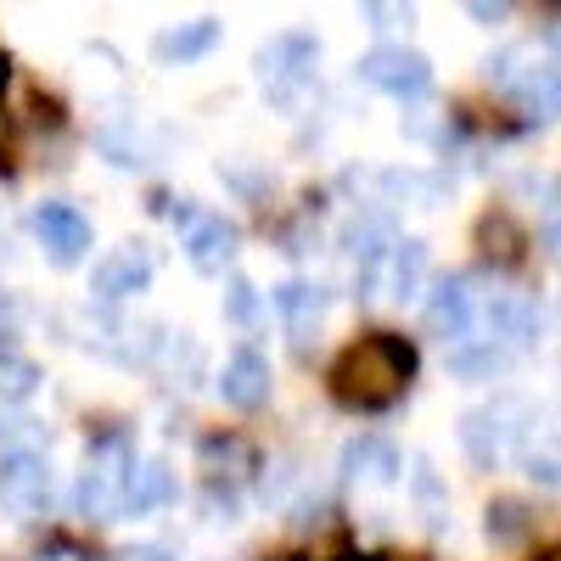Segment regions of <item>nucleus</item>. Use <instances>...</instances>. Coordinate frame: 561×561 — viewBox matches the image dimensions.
<instances>
[{
    "mask_svg": "<svg viewBox=\"0 0 561 561\" xmlns=\"http://www.w3.org/2000/svg\"><path fill=\"white\" fill-rule=\"evenodd\" d=\"M472 18H478V23H500V18H505V7H489V0H472Z\"/></svg>",
    "mask_w": 561,
    "mask_h": 561,
    "instance_id": "obj_33",
    "label": "nucleus"
},
{
    "mask_svg": "<svg viewBox=\"0 0 561 561\" xmlns=\"http://www.w3.org/2000/svg\"><path fill=\"white\" fill-rule=\"evenodd\" d=\"M203 505H208V523H237V511H242V505H237V494H230V489L219 494V483L208 489V500H203Z\"/></svg>",
    "mask_w": 561,
    "mask_h": 561,
    "instance_id": "obj_29",
    "label": "nucleus"
},
{
    "mask_svg": "<svg viewBox=\"0 0 561 561\" xmlns=\"http://www.w3.org/2000/svg\"><path fill=\"white\" fill-rule=\"evenodd\" d=\"M203 472H214V483L219 478H242V472H259V455L242 438H208L203 444Z\"/></svg>",
    "mask_w": 561,
    "mask_h": 561,
    "instance_id": "obj_20",
    "label": "nucleus"
},
{
    "mask_svg": "<svg viewBox=\"0 0 561 561\" xmlns=\"http://www.w3.org/2000/svg\"><path fill=\"white\" fill-rule=\"evenodd\" d=\"M113 561H180L169 545H135V550H118Z\"/></svg>",
    "mask_w": 561,
    "mask_h": 561,
    "instance_id": "obj_31",
    "label": "nucleus"
},
{
    "mask_svg": "<svg viewBox=\"0 0 561 561\" xmlns=\"http://www.w3.org/2000/svg\"><path fill=\"white\" fill-rule=\"evenodd\" d=\"M359 18H365L370 28H399V23H410V7H377V0H365Z\"/></svg>",
    "mask_w": 561,
    "mask_h": 561,
    "instance_id": "obj_28",
    "label": "nucleus"
},
{
    "mask_svg": "<svg viewBox=\"0 0 561 561\" xmlns=\"http://www.w3.org/2000/svg\"><path fill=\"white\" fill-rule=\"evenodd\" d=\"M483 528H489V539H494V545H523L534 523H528V505H523V500H494Z\"/></svg>",
    "mask_w": 561,
    "mask_h": 561,
    "instance_id": "obj_24",
    "label": "nucleus"
},
{
    "mask_svg": "<svg viewBox=\"0 0 561 561\" xmlns=\"http://www.w3.org/2000/svg\"><path fill=\"white\" fill-rule=\"evenodd\" d=\"M534 62H539V51H534V45H511V51L489 57V79L511 90V84H517V79H523V73L534 68Z\"/></svg>",
    "mask_w": 561,
    "mask_h": 561,
    "instance_id": "obj_26",
    "label": "nucleus"
},
{
    "mask_svg": "<svg viewBox=\"0 0 561 561\" xmlns=\"http://www.w3.org/2000/svg\"><path fill=\"white\" fill-rule=\"evenodd\" d=\"M415 377V348L404 337H359L337 354L332 365V393L348 410H388Z\"/></svg>",
    "mask_w": 561,
    "mask_h": 561,
    "instance_id": "obj_1",
    "label": "nucleus"
},
{
    "mask_svg": "<svg viewBox=\"0 0 561 561\" xmlns=\"http://www.w3.org/2000/svg\"><path fill=\"white\" fill-rule=\"evenodd\" d=\"M478 325V280L472 275H444L427 298V332L444 343H466V332Z\"/></svg>",
    "mask_w": 561,
    "mask_h": 561,
    "instance_id": "obj_8",
    "label": "nucleus"
},
{
    "mask_svg": "<svg viewBox=\"0 0 561 561\" xmlns=\"http://www.w3.org/2000/svg\"><path fill=\"white\" fill-rule=\"evenodd\" d=\"M539 230H545V242L561 253V185L550 192V203H545V219H539Z\"/></svg>",
    "mask_w": 561,
    "mask_h": 561,
    "instance_id": "obj_30",
    "label": "nucleus"
},
{
    "mask_svg": "<svg viewBox=\"0 0 561 561\" xmlns=\"http://www.w3.org/2000/svg\"><path fill=\"white\" fill-rule=\"evenodd\" d=\"M185 219V259H192V270L203 275H219L230 259H237V225H230L225 214H192V208H180Z\"/></svg>",
    "mask_w": 561,
    "mask_h": 561,
    "instance_id": "obj_11",
    "label": "nucleus"
},
{
    "mask_svg": "<svg viewBox=\"0 0 561 561\" xmlns=\"http://www.w3.org/2000/svg\"><path fill=\"white\" fill-rule=\"evenodd\" d=\"M219 399L230 410H259L270 399V359L259 348H237L219 370Z\"/></svg>",
    "mask_w": 561,
    "mask_h": 561,
    "instance_id": "obj_12",
    "label": "nucleus"
},
{
    "mask_svg": "<svg viewBox=\"0 0 561 561\" xmlns=\"http://www.w3.org/2000/svg\"><path fill=\"white\" fill-rule=\"evenodd\" d=\"M545 45H550V51L561 57V23H550V28H545Z\"/></svg>",
    "mask_w": 561,
    "mask_h": 561,
    "instance_id": "obj_35",
    "label": "nucleus"
},
{
    "mask_svg": "<svg viewBox=\"0 0 561 561\" xmlns=\"http://www.w3.org/2000/svg\"><path fill=\"white\" fill-rule=\"evenodd\" d=\"M388 293L404 304V298H415L421 293V275H427V242H415V237H404L393 253H388Z\"/></svg>",
    "mask_w": 561,
    "mask_h": 561,
    "instance_id": "obj_19",
    "label": "nucleus"
},
{
    "mask_svg": "<svg viewBox=\"0 0 561 561\" xmlns=\"http://www.w3.org/2000/svg\"><path fill=\"white\" fill-rule=\"evenodd\" d=\"M0 332L18 337V309H12V298H0Z\"/></svg>",
    "mask_w": 561,
    "mask_h": 561,
    "instance_id": "obj_32",
    "label": "nucleus"
},
{
    "mask_svg": "<svg viewBox=\"0 0 561 561\" xmlns=\"http://www.w3.org/2000/svg\"><path fill=\"white\" fill-rule=\"evenodd\" d=\"M478 242H483L489 259H505V264L523 259V230H517V219H511V214H483Z\"/></svg>",
    "mask_w": 561,
    "mask_h": 561,
    "instance_id": "obj_23",
    "label": "nucleus"
},
{
    "mask_svg": "<svg viewBox=\"0 0 561 561\" xmlns=\"http://www.w3.org/2000/svg\"><path fill=\"white\" fill-rule=\"evenodd\" d=\"M39 365L34 359H23V354H0V410L7 404H28L34 393H39Z\"/></svg>",
    "mask_w": 561,
    "mask_h": 561,
    "instance_id": "obj_21",
    "label": "nucleus"
},
{
    "mask_svg": "<svg viewBox=\"0 0 561 561\" xmlns=\"http://www.w3.org/2000/svg\"><path fill=\"white\" fill-rule=\"evenodd\" d=\"M225 320H237V325H253L259 320V293H253V280H230L225 287Z\"/></svg>",
    "mask_w": 561,
    "mask_h": 561,
    "instance_id": "obj_27",
    "label": "nucleus"
},
{
    "mask_svg": "<svg viewBox=\"0 0 561 561\" xmlns=\"http://www.w3.org/2000/svg\"><path fill=\"white\" fill-rule=\"evenodd\" d=\"M169 500H174V472L163 460H140L124 489V517H147V511H158Z\"/></svg>",
    "mask_w": 561,
    "mask_h": 561,
    "instance_id": "obj_17",
    "label": "nucleus"
},
{
    "mask_svg": "<svg viewBox=\"0 0 561 561\" xmlns=\"http://www.w3.org/2000/svg\"><path fill=\"white\" fill-rule=\"evenodd\" d=\"M359 79L388 90L399 102H421L433 90V62L421 51H404V45H377V51L359 57Z\"/></svg>",
    "mask_w": 561,
    "mask_h": 561,
    "instance_id": "obj_5",
    "label": "nucleus"
},
{
    "mask_svg": "<svg viewBox=\"0 0 561 561\" xmlns=\"http://www.w3.org/2000/svg\"><path fill=\"white\" fill-rule=\"evenodd\" d=\"M505 365H511V354H505L500 343H489V337H483V343H455V348H449V370H455L460 382H494Z\"/></svg>",
    "mask_w": 561,
    "mask_h": 561,
    "instance_id": "obj_18",
    "label": "nucleus"
},
{
    "mask_svg": "<svg viewBox=\"0 0 561 561\" xmlns=\"http://www.w3.org/2000/svg\"><path fill=\"white\" fill-rule=\"evenodd\" d=\"M0 505L12 517H45V505H51V466L34 449H18L0 460Z\"/></svg>",
    "mask_w": 561,
    "mask_h": 561,
    "instance_id": "obj_7",
    "label": "nucleus"
},
{
    "mask_svg": "<svg viewBox=\"0 0 561 561\" xmlns=\"http://www.w3.org/2000/svg\"><path fill=\"white\" fill-rule=\"evenodd\" d=\"M314 62H320V45L309 34H275L270 45H259L253 73L264 84V102L275 113H298V102L314 84Z\"/></svg>",
    "mask_w": 561,
    "mask_h": 561,
    "instance_id": "obj_2",
    "label": "nucleus"
},
{
    "mask_svg": "<svg viewBox=\"0 0 561 561\" xmlns=\"http://www.w3.org/2000/svg\"><path fill=\"white\" fill-rule=\"evenodd\" d=\"M337 561H382V556H370V550H343Z\"/></svg>",
    "mask_w": 561,
    "mask_h": 561,
    "instance_id": "obj_36",
    "label": "nucleus"
},
{
    "mask_svg": "<svg viewBox=\"0 0 561 561\" xmlns=\"http://www.w3.org/2000/svg\"><path fill=\"white\" fill-rule=\"evenodd\" d=\"M539 561H561V550H556V556H539Z\"/></svg>",
    "mask_w": 561,
    "mask_h": 561,
    "instance_id": "obj_38",
    "label": "nucleus"
},
{
    "mask_svg": "<svg viewBox=\"0 0 561 561\" xmlns=\"http://www.w3.org/2000/svg\"><path fill=\"white\" fill-rule=\"evenodd\" d=\"M34 237H39L45 259L68 270V264H79L90 253V219L73 203H39L34 208Z\"/></svg>",
    "mask_w": 561,
    "mask_h": 561,
    "instance_id": "obj_9",
    "label": "nucleus"
},
{
    "mask_svg": "<svg viewBox=\"0 0 561 561\" xmlns=\"http://www.w3.org/2000/svg\"><path fill=\"white\" fill-rule=\"evenodd\" d=\"M219 45V18H197V23H180V28H163L152 39V57L163 68H180V62H197Z\"/></svg>",
    "mask_w": 561,
    "mask_h": 561,
    "instance_id": "obj_15",
    "label": "nucleus"
},
{
    "mask_svg": "<svg viewBox=\"0 0 561 561\" xmlns=\"http://www.w3.org/2000/svg\"><path fill=\"white\" fill-rule=\"evenodd\" d=\"M129 472H135V449H129V438L107 433V438L90 444L84 472H79V494H73L84 517H96V523L118 517V511H124V489H129Z\"/></svg>",
    "mask_w": 561,
    "mask_h": 561,
    "instance_id": "obj_3",
    "label": "nucleus"
},
{
    "mask_svg": "<svg viewBox=\"0 0 561 561\" xmlns=\"http://www.w3.org/2000/svg\"><path fill=\"white\" fill-rule=\"evenodd\" d=\"M39 561H84L73 545H51V550H39Z\"/></svg>",
    "mask_w": 561,
    "mask_h": 561,
    "instance_id": "obj_34",
    "label": "nucleus"
},
{
    "mask_svg": "<svg viewBox=\"0 0 561 561\" xmlns=\"http://www.w3.org/2000/svg\"><path fill=\"white\" fill-rule=\"evenodd\" d=\"M275 314L287 320V332L298 337V348L320 332V314H325V287L314 280H280L275 287Z\"/></svg>",
    "mask_w": 561,
    "mask_h": 561,
    "instance_id": "obj_14",
    "label": "nucleus"
},
{
    "mask_svg": "<svg viewBox=\"0 0 561 561\" xmlns=\"http://www.w3.org/2000/svg\"><path fill=\"white\" fill-rule=\"evenodd\" d=\"M343 472L354 478V483H393L404 466H399V449L388 444V438H354L348 449H343Z\"/></svg>",
    "mask_w": 561,
    "mask_h": 561,
    "instance_id": "obj_16",
    "label": "nucleus"
},
{
    "mask_svg": "<svg viewBox=\"0 0 561 561\" xmlns=\"http://www.w3.org/2000/svg\"><path fill=\"white\" fill-rule=\"evenodd\" d=\"M152 275H158V259L147 242H124L113 248L96 270H90V298L96 304H124V298H140L152 287Z\"/></svg>",
    "mask_w": 561,
    "mask_h": 561,
    "instance_id": "obj_6",
    "label": "nucleus"
},
{
    "mask_svg": "<svg viewBox=\"0 0 561 561\" xmlns=\"http://www.w3.org/2000/svg\"><path fill=\"white\" fill-rule=\"evenodd\" d=\"M410 489H415L421 517H427L433 528H444L449 500H444V483H438V472H433V460H427V455H415V460H410Z\"/></svg>",
    "mask_w": 561,
    "mask_h": 561,
    "instance_id": "obj_22",
    "label": "nucleus"
},
{
    "mask_svg": "<svg viewBox=\"0 0 561 561\" xmlns=\"http://www.w3.org/2000/svg\"><path fill=\"white\" fill-rule=\"evenodd\" d=\"M523 472L545 489H561V438H539L523 449Z\"/></svg>",
    "mask_w": 561,
    "mask_h": 561,
    "instance_id": "obj_25",
    "label": "nucleus"
},
{
    "mask_svg": "<svg viewBox=\"0 0 561 561\" xmlns=\"http://www.w3.org/2000/svg\"><path fill=\"white\" fill-rule=\"evenodd\" d=\"M523 421H528L523 399H500V404H483V410H466L460 415V449L472 455L483 472H494V466L505 460V449L528 433Z\"/></svg>",
    "mask_w": 561,
    "mask_h": 561,
    "instance_id": "obj_4",
    "label": "nucleus"
},
{
    "mask_svg": "<svg viewBox=\"0 0 561 561\" xmlns=\"http://www.w3.org/2000/svg\"><path fill=\"white\" fill-rule=\"evenodd\" d=\"M0 140H7V113H0Z\"/></svg>",
    "mask_w": 561,
    "mask_h": 561,
    "instance_id": "obj_37",
    "label": "nucleus"
},
{
    "mask_svg": "<svg viewBox=\"0 0 561 561\" xmlns=\"http://www.w3.org/2000/svg\"><path fill=\"white\" fill-rule=\"evenodd\" d=\"M511 102L528 124H556L561 118V68L550 62H534L517 84H511Z\"/></svg>",
    "mask_w": 561,
    "mask_h": 561,
    "instance_id": "obj_13",
    "label": "nucleus"
},
{
    "mask_svg": "<svg viewBox=\"0 0 561 561\" xmlns=\"http://www.w3.org/2000/svg\"><path fill=\"white\" fill-rule=\"evenodd\" d=\"M478 314H483V325H489V343H500L505 354L539 343V304L523 298V293H489V298L478 304Z\"/></svg>",
    "mask_w": 561,
    "mask_h": 561,
    "instance_id": "obj_10",
    "label": "nucleus"
}]
</instances>
